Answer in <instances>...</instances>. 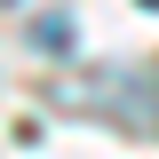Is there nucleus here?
Returning <instances> with one entry per match:
<instances>
[{"label":"nucleus","instance_id":"nucleus-1","mask_svg":"<svg viewBox=\"0 0 159 159\" xmlns=\"http://www.w3.org/2000/svg\"><path fill=\"white\" fill-rule=\"evenodd\" d=\"M143 8H159V0H143Z\"/></svg>","mask_w":159,"mask_h":159}]
</instances>
